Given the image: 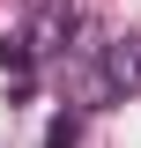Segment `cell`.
I'll return each instance as SVG.
<instances>
[{
  "instance_id": "6da1fadb",
  "label": "cell",
  "mask_w": 141,
  "mask_h": 148,
  "mask_svg": "<svg viewBox=\"0 0 141 148\" xmlns=\"http://www.w3.org/2000/svg\"><path fill=\"white\" fill-rule=\"evenodd\" d=\"M74 30H82V8H74V0H37V15H30V30H22V45H30L37 59H59Z\"/></svg>"
},
{
  "instance_id": "7a4b0ae2",
  "label": "cell",
  "mask_w": 141,
  "mask_h": 148,
  "mask_svg": "<svg viewBox=\"0 0 141 148\" xmlns=\"http://www.w3.org/2000/svg\"><path fill=\"white\" fill-rule=\"evenodd\" d=\"M97 74L111 82V96H141V30H126V37H111L104 45V59H97Z\"/></svg>"
},
{
  "instance_id": "3957f363",
  "label": "cell",
  "mask_w": 141,
  "mask_h": 148,
  "mask_svg": "<svg viewBox=\"0 0 141 148\" xmlns=\"http://www.w3.org/2000/svg\"><path fill=\"white\" fill-rule=\"evenodd\" d=\"M45 148H82V111H59L45 126Z\"/></svg>"
}]
</instances>
